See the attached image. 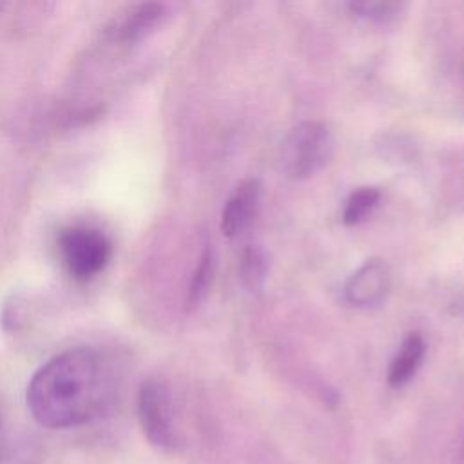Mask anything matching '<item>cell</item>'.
Wrapping results in <instances>:
<instances>
[{
	"label": "cell",
	"instance_id": "7a4b0ae2",
	"mask_svg": "<svg viewBox=\"0 0 464 464\" xmlns=\"http://www.w3.org/2000/svg\"><path fill=\"white\" fill-rule=\"evenodd\" d=\"M334 152V136L321 121H303L283 140L281 170L292 179H304L321 170Z\"/></svg>",
	"mask_w": 464,
	"mask_h": 464
},
{
	"label": "cell",
	"instance_id": "30bf717a",
	"mask_svg": "<svg viewBox=\"0 0 464 464\" xmlns=\"http://www.w3.org/2000/svg\"><path fill=\"white\" fill-rule=\"evenodd\" d=\"M212 276H214V254H212V248L207 246L199 257V263L188 285L187 308H196L205 299L212 283Z\"/></svg>",
	"mask_w": 464,
	"mask_h": 464
},
{
	"label": "cell",
	"instance_id": "7c38bea8",
	"mask_svg": "<svg viewBox=\"0 0 464 464\" xmlns=\"http://www.w3.org/2000/svg\"><path fill=\"white\" fill-rule=\"evenodd\" d=\"M379 198H381V192L375 187H362L353 190L344 203L343 221L346 225L361 223L368 216V212L375 208V205L379 203Z\"/></svg>",
	"mask_w": 464,
	"mask_h": 464
},
{
	"label": "cell",
	"instance_id": "5b68a950",
	"mask_svg": "<svg viewBox=\"0 0 464 464\" xmlns=\"http://www.w3.org/2000/svg\"><path fill=\"white\" fill-rule=\"evenodd\" d=\"M392 274L382 259H368L346 281L344 297L357 308H373L390 292Z\"/></svg>",
	"mask_w": 464,
	"mask_h": 464
},
{
	"label": "cell",
	"instance_id": "8992f818",
	"mask_svg": "<svg viewBox=\"0 0 464 464\" xmlns=\"http://www.w3.org/2000/svg\"><path fill=\"white\" fill-rule=\"evenodd\" d=\"M167 14L163 4L147 2L129 7L116 14L105 27L103 34L112 44H134L147 36Z\"/></svg>",
	"mask_w": 464,
	"mask_h": 464
},
{
	"label": "cell",
	"instance_id": "4fadbf2b",
	"mask_svg": "<svg viewBox=\"0 0 464 464\" xmlns=\"http://www.w3.org/2000/svg\"><path fill=\"white\" fill-rule=\"evenodd\" d=\"M4 460V446H2V417H0V464Z\"/></svg>",
	"mask_w": 464,
	"mask_h": 464
},
{
	"label": "cell",
	"instance_id": "52a82bcc",
	"mask_svg": "<svg viewBox=\"0 0 464 464\" xmlns=\"http://www.w3.org/2000/svg\"><path fill=\"white\" fill-rule=\"evenodd\" d=\"M261 199V181L245 179L236 188V194L225 203L221 212V230L227 237L239 236L254 219Z\"/></svg>",
	"mask_w": 464,
	"mask_h": 464
},
{
	"label": "cell",
	"instance_id": "8fae6325",
	"mask_svg": "<svg viewBox=\"0 0 464 464\" xmlns=\"http://www.w3.org/2000/svg\"><path fill=\"white\" fill-rule=\"evenodd\" d=\"M402 4L399 2H386V0H362V2H350L348 9L357 18L373 24H390L393 22L401 11Z\"/></svg>",
	"mask_w": 464,
	"mask_h": 464
},
{
	"label": "cell",
	"instance_id": "277c9868",
	"mask_svg": "<svg viewBox=\"0 0 464 464\" xmlns=\"http://www.w3.org/2000/svg\"><path fill=\"white\" fill-rule=\"evenodd\" d=\"M138 419L147 440L160 450H172L178 444L169 388L149 379L138 392Z\"/></svg>",
	"mask_w": 464,
	"mask_h": 464
},
{
	"label": "cell",
	"instance_id": "ba28073f",
	"mask_svg": "<svg viewBox=\"0 0 464 464\" xmlns=\"http://www.w3.org/2000/svg\"><path fill=\"white\" fill-rule=\"evenodd\" d=\"M424 352H426V343H424L422 335L417 332L410 334L402 341L399 352L395 353V357L390 362V368H388L390 386H393V388L404 386L415 375L417 368L420 366Z\"/></svg>",
	"mask_w": 464,
	"mask_h": 464
},
{
	"label": "cell",
	"instance_id": "6da1fadb",
	"mask_svg": "<svg viewBox=\"0 0 464 464\" xmlns=\"http://www.w3.org/2000/svg\"><path fill=\"white\" fill-rule=\"evenodd\" d=\"M116 397V377L103 355L80 346L65 350L40 366L27 386V408L45 428H74L109 411Z\"/></svg>",
	"mask_w": 464,
	"mask_h": 464
},
{
	"label": "cell",
	"instance_id": "9c48e42d",
	"mask_svg": "<svg viewBox=\"0 0 464 464\" xmlns=\"http://www.w3.org/2000/svg\"><path fill=\"white\" fill-rule=\"evenodd\" d=\"M237 272H239L241 285L248 292H257L263 286L268 272V261L265 252L254 245L245 246L239 256Z\"/></svg>",
	"mask_w": 464,
	"mask_h": 464
},
{
	"label": "cell",
	"instance_id": "5bb4252c",
	"mask_svg": "<svg viewBox=\"0 0 464 464\" xmlns=\"http://www.w3.org/2000/svg\"><path fill=\"white\" fill-rule=\"evenodd\" d=\"M2 7H4V5H2V4H0V11H2Z\"/></svg>",
	"mask_w": 464,
	"mask_h": 464
},
{
	"label": "cell",
	"instance_id": "3957f363",
	"mask_svg": "<svg viewBox=\"0 0 464 464\" xmlns=\"http://www.w3.org/2000/svg\"><path fill=\"white\" fill-rule=\"evenodd\" d=\"M58 252L67 274L85 283L105 270L112 256V246L100 228L76 225L60 232Z\"/></svg>",
	"mask_w": 464,
	"mask_h": 464
}]
</instances>
